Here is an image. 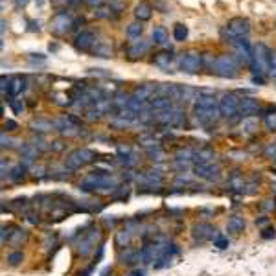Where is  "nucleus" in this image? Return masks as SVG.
I'll use <instances>...</instances> for the list:
<instances>
[{"mask_svg": "<svg viewBox=\"0 0 276 276\" xmlns=\"http://www.w3.org/2000/svg\"><path fill=\"white\" fill-rule=\"evenodd\" d=\"M267 223H269V219H267V218H260V219H256V225H260V227H265Z\"/></svg>", "mask_w": 276, "mask_h": 276, "instance_id": "50", "label": "nucleus"}, {"mask_svg": "<svg viewBox=\"0 0 276 276\" xmlns=\"http://www.w3.org/2000/svg\"><path fill=\"white\" fill-rule=\"evenodd\" d=\"M234 46H236V53H238V57L241 59L243 63H247V64L252 63V48L249 46V41H247V39H239Z\"/></svg>", "mask_w": 276, "mask_h": 276, "instance_id": "22", "label": "nucleus"}, {"mask_svg": "<svg viewBox=\"0 0 276 276\" xmlns=\"http://www.w3.org/2000/svg\"><path fill=\"white\" fill-rule=\"evenodd\" d=\"M173 39H175L177 43H184L186 39H188V26H184V24H175L173 26Z\"/></svg>", "mask_w": 276, "mask_h": 276, "instance_id": "35", "label": "nucleus"}, {"mask_svg": "<svg viewBox=\"0 0 276 276\" xmlns=\"http://www.w3.org/2000/svg\"><path fill=\"white\" fill-rule=\"evenodd\" d=\"M4 127L8 129V131H15V129L19 127V125H17V122H13V120H6Z\"/></svg>", "mask_w": 276, "mask_h": 276, "instance_id": "49", "label": "nucleus"}, {"mask_svg": "<svg viewBox=\"0 0 276 276\" xmlns=\"http://www.w3.org/2000/svg\"><path fill=\"white\" fill-rule=\"evenodd\" d=\"M30 24H32V28H30L32 32H39V30H41V26H39V21H37V22L32 21V22H30Z\"/></svg>", "mask_w": 276, "mask_h": 276, "instance_id": "51", "label": "nucleus"}, {"mask_svg": "<svg viewBox=\"0 0 276 276\" xmlns=\"http://www.w3.org/2000/svg\"><path fill=\"white\" fill-rule=\"evenodd\" d=\"M15 4L19 6V8H22V6H26V4H28V0H15Z\"/></svg>", "mask_w": 276, "mask_h": 276, "instance_id": "53", "label": "nucleus"}, {"mask_svg": "<svg viewBox=\"0 0 276 276\" xmlns=\"http://www.w3.org/2000/svg\"><path fill=\"white\" fill-rule=\"evenodd\" d=\"M269 53H271V50L263 43H258L252 48V63H250V68H252L254 76H258V78H263L265 74H269Z\"/></svg>", "mask_w": 276, "mask_h": 276, "instance_id": "6", "label": "nucleus"}, {"mask_svg": "<svg viewBox=\"0 0 276 276\" xmlns=\"http://www.w3.org/2000/svg\"><path fill=\"white\" fill-rule=\"evenodd\" d=\"M111 15V8H98L96 10V17L98 19H105V17Z\"/></svg>", "mask_w": 276, "mask_h": 276, "instance_id": "47", "label": "nucleus"}, {"mask_svg": "<svg viewBox=\"0 0 276 276\" xmlns=\"http://www.w3.org/2000/svg\"><path fill=\"white\" fill-rule=\"evenodd\" d=\"M258 131V120L254 116L250 118H245L243 122H241V134L243 136H250V134H254Z\"/></svg>", "mask_w": 276, "mask_h": 276, "instance_id": "28", "label": "nucleus"}, {"mask_svg": "<svg viewBox=\"0 0 276 276\" xmlns=\"http://www.w3.org/2000/svg\"><path fill=\"white\" fill-rule=\"evenodd\" d=\"M120 188V181L116 177L107 173V171H92L80 182V190L87 193H114Z\"/></svg>", "mask_w": 276, "mask_h": 276, "instance_id": "1", "label": "nucleus"}, {"mask_svg": "<svg viewBox=\"0 0 276 276\" xmlns=\"http://www.w3.org/2000/svg\"><path fill=\"white\" fill-rule=\"evenodd\" d=\"M157 94H159V83H146V85L136 87L131 96L140 103H149L153 98H157Z\"/></svg>", "mask_w": 276, "mask_h": 276, "instance_id": "15", "label": "nucleus"}, {"mask_svg": "<svg viewBox=\"0 0 276 276\" xmlns=\"http://www.w3.org/2000/svg\"><path fill=\"white\" fill-rule=\"evenodd\" d=\"M193 171H195V177L202 179V181L208 182H218L223 175V170L218 162H201V164L193 166Z\"/></svg>", "mask_w": 276, "mask_h": 276, "instance_id": "9", "label": "nucleus"}, {"mask_svg": "<svg viewBox=\"0 0 276 276\" xmlns=\"http://www.w3.org/2000/svg\"><path fill=\"white\" fill-rule=\"evenodd\" d=\"M212 70L214 74H218L219 78H225V80H234L239 76V66L238 61L225 53V55H218V57L212 61Z\"/></svg>", "mask_w": 276, "mask_h": 276, "instance_id": "5", "label": "nucleus"}, {"mask_svg": "<svg viewBox=\"0 0 276 276\" xmlns=\"http://www.w3.org/2000/svg\"><path fill=\"white\" fill-rule=\"evenodd\" d=\"M22 260H24V254H22L21 250H15V252H10V254H8V261H10V265H19Z\"/></svg>", "mask_w": 276, "mask_h": 276, "instance_id": "42", "label": "nucleus"}, {"mask_svg": "<svg viewBox=\"0 0 276 276\" xmlns=\"http://www.w3.org/2000/svg\"><path fill=\"white\" fill-rule=\"evenodd\" d=\"M53 125H55V131L63 134V136H76L80 134V123L74 116H59L53 120Z\"/></svg>", "mask_w": 276, "mask_h": 276, "instance_id": "11", "label": "nucleus"}, {"mask_svg": "<svg viewBox=\"0 0 276 276\" xmlns=\"http://www.w3.org/2000/svg\"><path fill=\"white\" fill-rule=\"evenodd\" d=\"M151 15H153V8H151L149 2H146V0L138 2L136 8H134V17H136V21L146 22L151 19Z\"/></svg>", "mask_w": 276, "mask_h": 276, "instance_id": "24", "label": "nucleus"}, {"mask_svg": "<svg viewBox=\"0 0 276 276\" xmlns=\"http://www.w3.org/2000/svg\"><path fill=\"white\" fill-rule=\"evenodd\" d=\"M249 32H250V22L247 21V19H243V17H236V19L229 21V24L223 28L221 35H223V39L227 43L236 44L239 39L247 37Z\"/></svg>", "mask_w": 276, "mask_h": 276, "instance_id": "3", "label": "nucleus"}, {"mask_svg": "<svg viewBox=\"0 0 276 276\" xmlns=\"http://www.w3.org/2000/svg\"><path fill=\"white\" fill-rule=\"evenodd\" d=\"M276 230L274 229H272V227H269V229H265V230H263V234H261V238H263V239H269V238H274V236H276Z\"/></svg>", "mask_w": 276, "mask_h": 276, "instance_id": "48", "label": "nucleus"}, {"mask_svg": "<svg viewBox=\"0 0 276 276\" xmlns=\"http://www.w3.org/2000/svg\"><path fill=\"white\" fill-rule=\"evenodd\" d=\"M261 111L260 107V101L256 100V98H250V96H243L241 100H239V114L245 118H250L258 114Z\"/></svg>", "mask_w": 276, "mask_h": 276, "instance_id": "17", "label": "nucleus"}, {"mask_svg": "<svg viewBox=\"0 0 276 276\" xmlns=\"http://www.w3.org/2000/svg\"><path fill=\"white\" fill-rule=\"evenodd\" d=\"M221 116L219 114V101H216L212 94L208 92H201V94L195 98V103H193V118L195 122L202 127H208L216 123V120Z\"/></svg>", "mask_w": 276, "mask_h": 276, "instance_id": "2", "label": "nucleus"}, {"mask_svg": "<svg viewBox=\"0 0 276 276\" xmlns=\"http://www.w3.org/2000/svg\"><path fill=\"white\" fill-rule=\"evenodd\" d=\"M214 245H216L218 249H227V247H229V239L225 238L223 234H218L216 239H214Z\"/></svg>", "mask_w": 276, "mask_h": 276, "instance_id": "44", "label": "nucleus"}, {"mask_svg": "<svg viewBox=\"0 0 276 276\" xmlns=\"http://www.w3.org/2000/svg\"><path fill=\"white\" fill-rule=\"evenodd\" d=\"M149 50V43L148 41H144V39H138V41H133V43L129 44L127 48V55L131 59H138L142 57L144 53Z\"/></svg>", "mask_w": 276, "mask_h": 276, "instance_id": "23", "label": "nucleus"}, {"mask_svg": "<svg viewBox=\"0 0 276 276\" xmlns=\"http://www.w3.org/2000/svg\"><path fill=\"white\" fill-rule=\"evenodd\" d=\"M35 2H37V6H43L44 4V0H35Z\"/></svg>", "mask_w": 276, "mask_h": 276, "instance_id": "54", "label": "nucleus"}, {"mask_svg": "<svg viewBox=\"0 0 276 276\" xmlns=\"http://www.w3.org/2000/svg\"><path fill=\"white\" fill-rule=\"evenodd\" d=\"M32 144L35 146V149H37V151H48V149H52V146H48V142L44 140L43 136H41V134H37V136H33Z\"/></svg>", "mask_w": 276, "mask_h": 276, "instance_id": "40", "label": "nucleus"}, {"mask_svg": "<svg viewBox=\"0 0 276 276\" xmlns=\"http://www.w3.org/2000/svg\"><path fill=\"white\" fill-rule=\"evenodd\" d=\"M133 276H134V274H133Z\"/></svg>", "mask_w": 276, "mask_h": 276, "instance_id": "55", "label": "nucleus"}, {"mask_svg": "<svg viewBox=\"0 0 276 276\" xmlns=\"http://www.w3.org/2000/svg\"><path fill=\"white\" fill-rule=\"evenodd\" d=\"M96 151L89 148H80V149H74V151H70L66 155V159H64V168L68 171H76V170H81V168H85V166L92 164L96 160Z\"/></svg>", "mask_w": 276, "mask_h": 276, "instance_id": "4", "label": "nucleus"}, {"mask_svg": "<svg viewBox=\"0 0 276 276\" xmlns=\"http://www.w3.org/2000/svg\"><path fill=\"white\" fill-rule=\"evenodd\" d=\"M269 76L276 80V50H271L269 53Z\"/></svg>", "mask_w": 276, "mask_h": 276, "instance_id": "43", "label": "nucleus"}, {"mask_svg": "<svg viewBox=\"0 0 276 276\" xmlns=\"http://www.w3.org/2000/svg\"><path fill=\"white\" fill-rule=\"evenodd\" d=\"M229 188L232 191H241V193H243V190H245V181H243V177L239 175L238 171H234L232 175H230V179H229Z\"/></svg>", "mask_w": 276, "mask_h": 276, "instance_id": "31", "label": "nucleus"}, {"mask_svg": "<svg viewBox=\"0 0 276 276\" xmlns=\"http://www.w3.org/2000/svg\"><path fill=\"white\" fill-rule=\"evenodd\" d=\"M15 144H17L15 138H11V136H8L6 133H2V149H6V148H15Z\"/></svg>", "mask_w": 276, "mask_h": 276, "instance_id": "46", "label": "nucleus"}, {"mask_svg": "<svg viewBox=\"0 0 276 276\" xmlns=\"http://www.w3.org/2000/svg\"><path fill=\"white\" fill-rule=\"evenodd\" d=\"M155 64L159 66V68H162L164 72H170L171 64H173V55H171L170 52H160L155 55Z\"/></svg>", "mask_w": 276, "mask_h": 276, "instance_id": "25", "label": "nucleus"}, {"mask_svg": "<svg viewBox=\"0 0 276 276\" xmlns=\"http://www.w3.org/2000/svg\"><path fill=\"white\" fill-rule=\"evenodd\" d=\"M263 155H265V159H269L272 164L276 166V142L265 144V148H263Z\"/></svg>", "mask_w": 276, "mask_h": 276, "instance_id": "39", "label": "nucleus"}, {"mask_svg": "<svg viewBox=\"0 0 276 276\" xmlns=\"http://www.w3.org/2000/svg\"><path fill=\"white\" fill-rule=\"evenodd\" d=\"M116 155H118V160H120L125 168H134V166L138 164V160H140L136 151H134L133 148H129V146H118Z\"/></svg>", "mask_w": 276, "mask_h": 276, "instance_id": "16", "label": "nucleus"}, {"mask_svg": "<svg viewBox=\"0 0 276 276\" xmlns=\"http://www.w3.org/2000/svg\"><path fill=\"white\" fill-rule=\"evenodd\" d=\"M94 44H96V35L92 32H81L74 41V46L80 52H89Z\"/></svg>", "mask_w": 276, "mask_h": 276, "instance_id": "20", "label": "nucleus"}, {"mask_svg": "<svg viewBox=\"0 0 276 276\" xmlns=\"http://www.w3.org/2000/svg\"><path fill=\"white\" fill-rule=\"evenodd\" d=\"M142 33H144V26L140 21L131 22V24L127 26V37L129 39H142Z\"/></svg>", "mask_w": 276, "mask_h": 276, "instance_id": "33", "label": "nucleus"}, {"mask_svg": "<svg viewBox=\"0 0 276 276\" xmlns=\"http://www.w3.org/2000/svg\"><path fill=\"white\" fill-rule=\"evenodd\" d=\"M136 182L140 188H151V190H159L160 186L164 184V171L160 170L159 166H155L151 170L142 171L136 177Z\"/></svg>", "mask_w": 276, "mask_h": 276, "instance_id": "7", "label": "nucleus"}, {"mask_svg": "<svg viewBox=\"0 0 276 276\" xmlns=\"http://www.w3.org/2000/svg\"><path fill=\"white\" fill-rule=\"evenodd\" d=\"M134 236H136V227H134V223L125 225V227L116 234V245L118 247H122V249H125V247L131 245Z\"/></svg>", "mask_w": 276, "mask_h": 276, "instance_id": "19", "label": "nucleus"}, {"mask_svg": "<svg viewBox=\"0 0 276 276\" xmlns=\"http://www.w3.org/2000/svg\"><path fill=\"white\" fill-rule=\"evenodd\" d=\"M265 129L267 131H276V109L265 114Z\"/></svg>", "mask_w": 276, "mask_h": 276, "instance_id": "41", "label": "nucleus"}, {"mask_svg": "<svg viewBox=\"0 0 276 276\" xmlns=\"http://www.w3.org/2000/svg\"><path fill=\"white\" fill-rule=\"evenodd\" d=\"M72 26H74V21H72V17L68 13H57L52 19V22H50V30L53 33H57V35L68 33L72 30Z\"/></svg>", "mask_w": 276, "mask_h": 276, "instance_id": "14", "label": "nucleus"}, {"mask_svg": "<svg viewBox=\"0 0 276 276\" xmlns=\"http://www.w3.org/2000/svg\"><path fill=\"white\" fill-rule=\"evenodd\" d=\"M22 91H24V80H22L21 76L11 78L10 85H8V94H10V96H19Z\"/></svg>", "mask_w": 276, "mask_h": 276, "instance_id": "29", "label": "nucleus"}, {"mask_svg": "<svg viewBox=\"0 0 276 276\" xmlns=\"http://www.w3.org/2000/svg\"><path fill=\"white\" fill-rule=\"evenodd\" d=\"M195 153L197 151H193V149L190 148L179 149L175 153V157H173V168L182 173V171H186L188 168L195 166Z\"/></svg>", "mask_w": 276, "mask_h": 276, "instance_id": "13", "label": "nucleus"}, {"mask_svg": "<svg viewBox=\"0 0 276 276\" xmlns=\"http://www.w3.org/2000/svg\"><path fill=\"white\" fill-rule=\"evenodd\" d=\"M191 236L195 241H210V239H216V229H214L212 225L208 223H197L193 229H191Z\"/></svg>", "mask_w": 276, "mask_h": 276, "instance_id": "18", "label": "nucleus"}, {"mask_svg": "<svg viewBox=\"0 0 276 276\" xmlns=\"http://www.w3.org/2000/svg\"><path fill=\"white\" fill-rule=\"evenodd\" d=\"M24 171H26V166L21 162V164H17L15 168L8 173V179H10V181H21L22 177H24Z\"/></svg>", "mask_w": 276, "mask_h": 276, "instance_id": "38", "label": "nucleus"}, {"mask_svg": "<svg viewBox=\"0 0 276 276\" xmlns=\"http://www.w3.org/2000/svg\"><path fill=\"white\" fill-rule=\"evenodd\" d=\"M96 55H98V57H111L112 55V48H111V44L109 43H105V41H103V43H96Z\"/></svg>", "mask_w": 276, "mask_h": 276, "instance_id": "37", "label": "nucleus"}, {"mask_svg": "<svg viewBox=\"0 0 276 276\" xmlns=\"http://www.w3.org/2000/svg\"><path fill=\"white\" fill-rule=\"evenodd\" d=\"M239 100L238 96L234 92H229V94H223L221 100H219V114L225 120H234V118L239 114Z\"/></svg>", "mask_w": 276, "mask_h": 276, "instance_id": "8", "label": "nucleus"}, {"mask_svg": "<svg viewBox=\"0 0 276 276\" xmlns=\"http://www.w3.org/2000/svg\"><path fill=\"white\" fill-rule=\"evenodd\" d=\"M11 109H13V112H15V114H22L26 107H24V101H22V100H13V101H11Z\"/></svg>", "mask_w": 276, "mask_h": 276, "instance_id": "45", "label": "nucleus"}, {"mask_svg": "<svg viewBox=\"0 0 276 276\" xmlns=\"http://www.w3.org/2000/svg\"><path fill=\"white\" fill-rule=\"evenodd\" d=\"M37 149H35V146L33 144H24L21 148V155L22 159H24V166H30L33 162V160L37 159Z\"/></svg>", "mask_w": 276, "mask_h": 276, "instance_id": "26", "label": "nucleus"}, {"mask_svg": "<svg viewBox=\"0 0 276 276\" xmlns=\"http://www.w3.org/2000/svg\"><path fill=\"white\" fill-rule=\"evenodd\" d=\"M146 153H148V157L153 162H164L166 160V153L160 149V146H153V148H148L146 149Z\"/></svg>", "mask_w": 276, "mask_h": 276, "instance_id": "34", "label": "nucleus"}, {"mask_svg": "<svg viewBox=\"0 0 276 276\" xmlns=\"http://www.w3.org/2000/svg\"><path fill=\"white\" fill-rule=\"evenodd\" d=\"M151 37L157 44H168V41H170V35H168L164 26H155L153 32H151Z\"/></svg>", "mask_w": 276, "mask_h": 276, "instance_id": "30", "label": "nucleus"}, {"mask_svg": "<svg viewBox=\"0 0 276 276\" xmlns=\"http://www.w3.org/2000/svg\"><path fill=\"white\" fill-rule=\"evenodd\" d=\"M101 232L100 229L92 227L91 230H85L83 234H80V239H78V250H80L81 256H89L92 250L96 249V245L100 241Z\"/></svg>", "mask_w": 276, "mask_h": 276, "instance_id": "10", "label": "nucleus"}, {"mask_svg": "<svg viewBox=\"0 0 276 276\" xmlns=\"http://www.w3.org/2000/svg\"><path fill=\"white\" fill-rule=\"evenodd\" d=\"M103 0H87V4H91V6H98V4H101Z\"/></svg>", "mask_w": 276, "mask_h": 276, "instance_id": "52", "label": "nucleus"}, {"mask_svg": "<svg viewBox=\"0 0 276 276\" xmlns=\"http://www.w3.org/2000/svg\"><path fill=\"white\" fill-rule=\"evenodd\" d=\"M202 66L201 55L197 52H186L179 59V68L184 72V74H197Z\"/></svg>", "mask_w": 276, "mask_h": 276, "instance_id": "12", "label": "nucleus"}, {"mask_svg": "<svg viewBox=\"0 0 276 276\" xmlns=\"http://www.w3.org/2000/svg\"><path fill=\"white\" fill-rule=\"evenodd\" d=\"M129 101H131V94H125V92H118L116 96H114V105L122 111V109H127L129 107Z\"/></svg>", "mask_w": 276, "mask_h": 276, "instance_id": "36", "label": "nucleus"}, {"mask_svg": "<svg viewBox=\"0 0 276 276\" xmlns=\"http://www.w3.org/2000/svg\"><path fill=\"white\" fill-rule=\"evenodd\" d=\"M216 159V153L212 149H197L195 153V164H201V162H214Z\"/></svg>", "mask_w": 276, "mask_h": 276, "instance_id": "32", "label": "nucleus"}, {"mask_svg": "<svg viewBox=\"0 0 276 276\" xmlns=\"http://www.w3.org/2000/svg\"><path fill=\"white\" fill-rule=\"evenodd\" d=\"M30 129L33 133L37 134H44V133H50V131H55V125H53L52 120L48 118H33L30 122Z\"/></svg>", "mask_w": 276, "mask_h": 276, "instance_id": "21", "label": "nucleus"}, {"mask_svg": "<svg viewBox=\"0 0 276 276\" xmlns=\"http://www.w3.org/2000/svg\"><path fill=\"white\" fill-rule=\"evenodd\" d=\"M245 229V219L241 216H230L229 221H227V230L230 234H239Z\"/></svg>", "mask_w": 276, "mask_h": 276, "instance_id": "27", "label": "nucleus"}]
</instances>
